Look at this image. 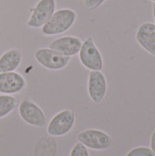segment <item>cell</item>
Segmentation results:
<instances>
[{"instance_id":"obj_1","label":"cell","mask_w":155,"mask_h":156,"mask_svg":"<svg viewBox=\"0 0 155 156\" xmlns=\"http://www.w3.org/2000/svg\"><path fill=\"white\" fill-rule=\"evenodd\" d=\"M77 19V13L71 8L56 10L48 21L41 27L45 36H57L65 33L72 27Z\"/></svg>"},{"instance_id":"obj_2","label":"cell","mask_w":155,"mask_h":156,"mask_svg":"<svg viewBox=\"0 0 155 156\" xmlns=\"http://www.w3.org/2000/svg\"><path fill=\"white\" fill-rule=\"evenodd\" d=\"M80 63L89 70H102L104 67L102 55L95 44L92 37H88L82 41L81 48L79 52Z\"/></svg>"},{"instance_id":"obj_3","label":"cell","mask_w":155,"mask_h":156,"mask_svg":"<svg viewBox=\"0 0 155 156\" xmlns=\"http://www.w3.org/2000/svg\"><path fill=\"white\" fill-rule=\"evenodd\" d=\"M76 122L75 113L70 109L60 111L55 114L47 126L48 135L60 137L68 134L74 127Z\"/></svg>"},{"instance_id":"obj_4","label":"cell","mask_w":155,"mask_h":156,"mask_svg":"<svg viewBox=\"0 0 155 156\" xmlns=\"http://www.w3.org/2000/svg\"><path fill=\"white\" fill-rule=\"evenodd\" d=\"M77 139L88 149L95 151L107 150L112 145V138L105 132L96 129H90L81 132L78 134Z\"/></svg>"},{"instance_id":"obj_5","label":"cell","mask_w":155,"mask_h":156,"mask_svg":"<svg viewBox=\"0 0 155 156\" xmlns=\"http://www.w3.org/2000/svg\"><path fill=\"white\" fill-rule=\"evenodd\" d=\"M36 61L45 69L50 70H59L66 68L70 58L63 56L49 48H38L34 54Z\"/></svg>"},{"instance_id":"obj_6","label":"cell","mask_w":155,"mask_h":156,"mask_svg":"<svg viewBox=\"0 0 155 156\" xmlns=\"http://www.w3.org/2000/svg\"><path fill=\"white\" fill-rule=\"evenodd\" d=\"M56 0H39L30 9L31 15L26 25L32 28L42 27L56 11Z\"/></svg>"},{"instance_id":"obj_7","label":"cell","mask_w":155,"mask_h":156,"mask_svg":"<svg viewBox=\"0 0 155 156\" xmlns=\"http://www.w3.org/2000/svg\"><path fill=\"white\" fill-rule=\"evenodd\" d=\"M18 113L20 118L30 126L43 128L47 125V118L42 109L29 100L19 103Z\"/></svg>"},{"instance_id":"obj_8","label":"cell","mask_w":155,"mask_h":156,"mask_svg":"<svg viewBox=\"0 0 155 156\" xmlns=\"http://www.w3.org/2000/svg\"><path fill=\"white\" fill-rule=\"evenodd\" d=\"M107 80L100 70H90L88 78V94L95 104H100L107 93Z\"/></svg>"},{"instance_id":"obj_9","label":"cell","mask_w":155,"mask_h":156,"mask_svg":"<svg viewBox=\"0 0 155 156\" xmlns=\"http://www.w3.org/2000/svg\"><path fill=\"white\" fill-rule=\"evenodd\" d=\"M26 80L20 73L0 72V94H17L26 88Z\"/></svg>"},{"instance_id":"obj_10","label":"cell","mask_w":155,"mask_h":156,"mask_svg":"<svg viewBox=\"0 0 155 156\" xmlns=\"http://www.w3.org/2000/svg\"><path fill=\"white\" fill-rule=\"evenodd\" d=\"M82 45V40L74 36H64L54 39L49 43L48 48L56 52L71 58L78 55Z\"/></svg>"},{"instance_id":"obj_11","label":"cell","mask_w":155,"mask_h":156,"mask_svg":"<svg viewBox=\"0 0 155 156\" xmlns=\"http://www.w3.org/2000/svg\"><path fill=\"white\" fill-rule=\"evenodd\" d=\"M135 38L144 50L155 57V24L144 22L140 25L136 31Z\"/></svg>"},{"instance_id":"obj_12","label":"cell","mask_w":155,"mask_h":156,"mask_svg":"<svg viewBox=\"0 0 155 156\" xmlns=\"http://www.w3.org/2000/svg\"><path fill=\"white\" fill-rule=\"evenodd\" d=\"M23 59L22 52L18 48H11L0 56V72L16 71Z\"/></svg>"},{"instance_id":"obj_13","label":"cell","mask_w":155,"mask_h":156,"mask_svg":"<svg viewBox=\"0 0 155 156\" xmlns=\"http://www.w3.org/2000/svg\"><path fill=\"white\" fill-rule=\"evenodd\" d=\"M19 105V101L12 95L0 94V119L10 114Z\"/></svg>"},{"instance_id":"obj_14","label":"cell","mask_w":155,"mask_h":156,"mask_svg":"<svg viewBox=\"0 0 155 156\" xmlns=\"http://www.w3.org/2000/svg\"><path fill=\"white\" fill-rule=\"evenodd\" d=\"M69 156H90V152L85 145L79 142L72 147Z\"/></svg>"},{"instance_id":"obj_15","label":"cell","mask_w":155,"mask_h":156,"mask_svg":"<svg viewBox=\"0 0 155 156\" xmlns=\"http://www.w3.org/2000/svg\"><path fill=\"white\" fill-rule=\"evenodd\" d=\"M125 156H154L151 148L148 147H136L131 150Z\"/></svg>"},{"instance_id":"obj_16","label":"cell","mask_w":155,"mask_h":156,"mask_svg":"<svg viewBox=\"0 0 155 156\" xmlns=\"http://www.w3.org/2000/svg\"><path fill=\"white\" fill-rule=\"evenodd\" d=\"M106 0H84L86 8L90 11H94L103 5Z\"/></svg>"},{"instance_id":"obj_17","label":"cell","mask_w":155,"mask_h":156,"mask_svg":"<svg viewBox=\"0 0 155 156\" xmlns=\"http://www.w3.org/2000/svg\"><path fill=\"white\" fill-rule=\"evenodd\" d=\"M151 150L153 151L155 156V131H153L152 137H151Z\"/></svg>"},{"instance_id":"obj_18","label":"cell","mask_w":155,"mask_h":156,"mask_svg":"<svg viewBox=\"0 0 155 156\" xmlns=\"http://www.w3.org/2000/svg\"><path fill=\"white\" fill-rule=\"evenodd\" d=\"M153 19L155 22V3H153Z\"/></svg>"},{"instance_id":"obj_19","label":"cell","mask_w":155,"mask_h":156,"mask_svg":"<svg viewBox=\"0 0 155 156\" xmlns=\"http://www.w3.org/2000/svg\"><path fill=\"white\" fill-rule=\"evenodd\" d=\"M152 1H153V2H154V3H155V0H152Z\"/></svg>"},{"instance_id":"obj_20","label":"cell","mask_w":155,"mask_h":156,"mask_svg":"<svg viewBox=\"0 0 155 156\" xmlns=\"http://www.w3.org/2000/svg\"><path fill=\"white\" fill-rule=\"evenodd\" d=\"M0 35H1V31H0Z\"/></svg>"}]
</instances>
